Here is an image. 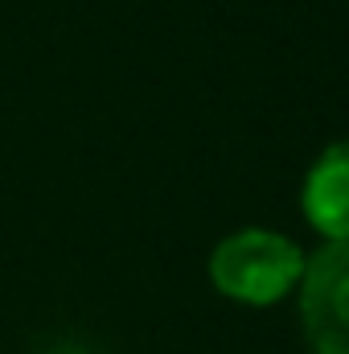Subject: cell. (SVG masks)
I'll use <instances>...</instances> for the list:
<instances>
[{
  "label": "cell",
  "instance_id": "cell-1",
  "mask_svg": "<svg viewBox=\"0 0 349 354\" xmlns=\"http://www.w3.org/2000/svg\"><path fill=\"white\" fill-rule=\"evenodd\" d=\"M304 276V252L267 227H247L226 235L210 252V280L222 297L239 305H275Z\"/></svg>",
  "mask_w": 349,
  "mask_h": 354
},
{
  "label": "cell",
  "instance_id": "cell-2",
  "mask_svg": "<svg viewBox=\"0 0 349 354\" xmlns=\"http://www.w3.org/2000/svg\"><path fill=\"white\" fill-rule=\"evenodd\" d=\"M300 322L312 354H349V239L304 260Z\"/></svg>",
  "mask_w": 349,
  "mask_h": 354
},
{
  "label": "cell",
  "instance_id": "cell-3",
  "mask_svg": "<svg viewBox=\"0 0 349 354\" xmlns=\"http://www.w3.org/2000/svg\"><path fill=\"white\" fill-rule=\"evenodd\" d=\"M300 206L312 231H321L329 243L349 239V140L329 145L312 161L300 189Z\"/></svg>",
  "mask_w": 349,
  "mask_h": 354
},
{
  "label": "cell",
  "instance_id": "cell-4",
  "mask_svg": "<svg viewBox=\"0 0 349 354\" xmlns=\"http://www.w3.org/2000/svg\"><path fill=\"white\" fill-rule=\"evenodd\" d=\"M54 354H87V351H79V346H58Z\"/></svg>",
  "mask_w": 349,
  "mask_h": 354
}]
</instances>
